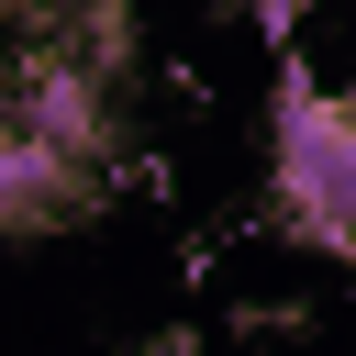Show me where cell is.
Segmentation results:
<instances>
[{
	"label": "cell",
	"instance_id": "3",
	"mask_svg": "<svg viewBox=\"0 0 356 356\" xmlns=\"http://www.w3.org/2000/svg\"><path fill=\"white\" fill-rule=\"evenodd\" d=\"M11 122H33L44 145H67V156H111V78L78 56V44H56V56H33L22 78H11V100H0Z\"/></svg>",
	"mask_w": 356,
	"mask_h": 356
},
{
	"label": "cell",
	"instance_id": "4",
	"mask_svg": "<svg viewBox=\"0 0 356 356\" xmlns=\"http://www.w3.org/2000/svg\"><path fill=\"white\" fill-rule=\"evenodd\" d=\"M256 22H267V33H289V22H300V0H256Z\"/></svg>",
	"mask_w": 356,
	"mask_h": 356
},
{
	"label": "cell",
	"instance_id": "5",
	"mask_svg": "<svg viewBox=\"0 0 356 356\" xmlns=\"http://www.w3.org/2000/svg\"><path fill=\"white\" fill-rule=\"evenodd\" d=\"M145 356H200V345H189V334H156V345H145Z\"/></svg>",
	"mask_w": 356,
	"mask_h": 356
},
{
	"label": "cell",
	"instance_id": "2",
	"mask_svg": "<svg viewBox=\"0 0 356 356\" xmlns=\"http://www.w3.org/2000/svg\"><path fill=\"white\" fill-rule=\"evenodd\" d=\"M89 200H100V167L0 111V234H67Z\"/></svg>",
	"mask_w": 356,
	"mask_h": 356
},
{
	"label": "cell",
	"instance_id": "1",
	"mask_svg": "<svg viewBox=\"0 0 356 356\" xmlns=\"http://www.w3.org/2000/svg\"><path fill=\"white\" fill-rule=\"evenodd\" d=\"M267 200H278V234H289V245L356 267V100H345V89H312V78L278 89Z\"/></svg>",
	"mask_w": 356,
	"mask_h": 356
}]
</instances>
